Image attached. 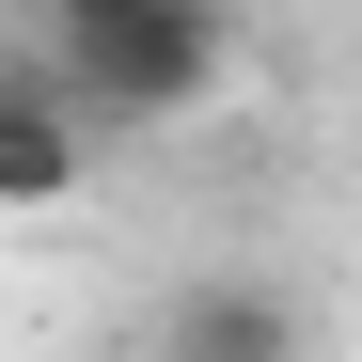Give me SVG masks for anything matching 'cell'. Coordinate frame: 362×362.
I'll use <instances>...</instances> for the list:
<instances>
[{"mask_svg": "<svg viewBox=\"0 0 362 362\" xmlns=\"http://www.w3.org/2000/svg\"><path fill=\"white\" fill-rule=\"evenodd\" d=\"M47 79H64L79 127H189V110H221V79H236V0H142V16L47 47Z\"/></svg>", "mask_w": 362, "mask_h": 362, "instance_id": "6da1fadb", "label": "cell"}, {"mask_svg": "<svg viewBox=\"0 0 362 362\" xmlns=\"http://www.w3.org/2000/svg\"><path fill=\"white\" fill-rule=\"evenodd\" d=\"M95 189V127L64 110L47 64H0V221H64Z\"/></svg>", "mask_w": 362, "mask_h": 362, "instance_id": "7a4b0ae2", "label": "cell"}, {"mask_svg": "<svg viewBox=\"0 0 362 362\" xmlns=\"http://www.w3.org/2000/svg\"><path fill=\"white\" fill-rule=\"evenodd\" d=\"M158 362H299V299L284 284H189L158 315Z\"/></svg>", "mask_w": 362, "mask_h": 362, "instance_id": "3957f363", "label": "cell"}, {"mask_svg": "<svg viewBox=\"0 0 362 362\" xmlns=\"http://www.w3.org/2000/svg\"><path fill=\"white\" fill-rule=\"evenodd\" d=\"M110 16H142V0H47V47H79V32H110Z\"/></svg>", "mask_w": 362, "mask_h": 362, "instance_id": "277c9868", "label": "cell"}]
</instances>
